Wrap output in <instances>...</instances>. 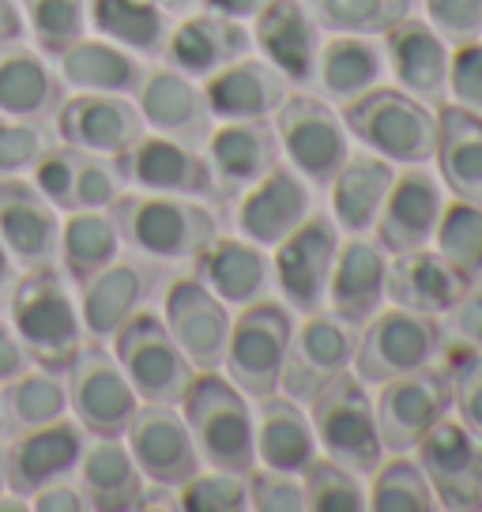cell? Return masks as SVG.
I'll use <instances>...</instances> for the list:
<instances>
[{"instance_id":"6da1fadb","label":"cell","mask_w":482,"mask_h":512,"mask_svg":"<svg viewBox=\"0 0 482 512\" xmlns=\"http://www.w3.org/2000/svg\"><path fill=\"white\" fill-rule=\"evenodd\" d=\"M8 317L27 358L46 373H65L87 343L72 283L53 264H38L19 275L8 302Z\"/></svg>"},{"instance_id":"7a4b0ae2","label":"cell","mask_w":482,"mask_h":512,"mask_svg":"<svg viewBox=\"0 0 482 512\" xmlns=\"http://www.w3.org/2000/svg\"><path fill=\"white\" fill-rule=\"evenodd\" d=\"M177 407L193 433L200 464L234 471V475H249L257 467L249 396L219 377V369H200Z\"/></svg>"},{"instance_id":"3957f363","label":"cell","mask_w":482,"mask_h":512,"mask_svg":"<svg viewBox=\"0 0 482 512\" xmlns=\"http://www.w3.org/2000/svg\"><path fill=\"white\" fill-rule=\"evenodd\" d=\"M121 241L155 260H193L215 238V215L196 196L121 192L110 204Z\"/></svg>"},{"instance_id":"277c9868","label":"cell","mask_w":482,"mask_h":512,"mask_svg":"<svg viewBox=\"0 0 482 512\" xmlns=\"http://www.w3.org/2000/svg\"><path fill=\"white\" fill-rule=\"evenodd\" d=\"M343 125L358 144L388 162L422 166L434 159L437 113L403 87L377 83L373 91L343 106Z\"/></svg>"},{"instance_id":"5b68a950","label":"cell","mask_w":482,"mask_h":512,"mask_svg":"<svg viewBox=\"0 0 482 512\" xmlns=\"http://www.w3.org/2000/svg\"><path fill=\"white\" fill-rule=\"evenodd\" d=\"M290 336H294V313L290 305L272 298H253L241 305V313L230 320L226 339V381L249 400H264L279 392L283 366H287Z\"/></svg>"},{"instance_id":"8992f818","label":"cell","mask_w":482,"mask_h":512,"mask_svg":"<svg viewBox=\"0 0 482 512\" xmlns=\"http://www.w3.org/2000/svg\"><path fill=\"white\" fill-rule=\"evenodd\" d=\"M309 403H313L309 422L324 456L354 475H373L385 460V445L377 433V411L366 384L343 369Z\"/></svg>"},{"instance_id":"52a82bcc","label":"cell","mask_w":482,"mask_h":512,"mask_svg":"<svg viewBox=\"0 0 482 512\" xmlns=\"http://www.w3.org/2000/svg\"><path fill=\"white\" fill-rule=\"evenodd\" d=\"M445 343V332L437 317L415 313V309H377L366 324L354 347V377L362 384H385L392 377L415 373L430 366Z\"/></svg>"},{"instance_id":"ba28073f","label":"cell","mask_w":482,"mask_h":512,"mask_svg":"<svg viewBox=\"0 0 482 512\" xmlns=\"http://www.w3.org/2000/svg\"><path fill=\"white\" fill-rule=\"evenodd\" d=\"M113 358L125 369L136 396L144 403H170L177 407L189 381L196 377L193 362L181 354L174 336L166 332L159 313L136 309L117 332H113Z\"/></svg>"},{"instance_id":"9c48e42d","label":"cell","mask_w":482,"mask_h":512,"mask_svg":"<svg viewBox=\"0 0 482 512\" xmlns=\"http://www.w3.org/2000/svg\"><path fill=\"white\" fill-rule=\"evenodd\" d=\"M272 128L287 162L309 185H332L339 166L351 159V132L324 98L287 95L272 113Z\"/></svg>"},{"instance_id":"30bf717a","label":"cell","mask_w":482,"mask_h":512,"mask_svg":"<svg viewBox=\"0 0 482 512\" xmlns=\"http://www.w3.org/2000/svg\"><path fill=\"white\" fill-rule=\"evenodd\" d=\"M65 373L68 407H72L76 422L83 426V433H91V437H121L129 418L140 407V396H136L132 381L125 377V369L117 366V358L98 339H91V343H83Z\"/></svg>"},{"instance_id":"8fae6325","label":"cell","mask_w":482,"mask_h":512,"mask_svg":"<svg viewBox=\"0 0 482 512\" xmlns=\"http://www.w3.org/2000/svg\"><path fill=\"white\" fill-rule=\"evenodd\" d=\"M377 433L385 452H411L422 433L452 411V369L422 366L381 384L377 396Z\"/></svg>"},{"instance_id":"7c38bea8","label":"cell","mask_w":482,"mask_h":512,"mask_svg":"<svg viewBox=\"0 0 482 512\" xmlns=\"http://www.w3.org/2000/svg\"><path fill=\"white\" fill-rule=\"evenodd\" d=\"M418 467L449 512H482V441L449 415L434 422L415 445Z\"/></svg>"},{"instance_id":"4fadbf2b","label":"cell","mask_w":482,"mask_h":512,"mask_svg":"<svg viewBox=\"0 0 482 512\" xmlns=\"http://www.w3.org/2000/svg\"><path fill=\"white\" fill-rule=\"evenodd\" d=\"M339 253V226L328 215H309L275 245V287L294 313H321L332 264Z\"/></svg>"},{"instance_id":"5bb4252c","label":"cell","mask_w":482,"mask_h":512,"mask_svg":"<svg viewBox=\"0 0 482 512\" xmlns=\"http://www.w3.org/2000/svg\"><path fill=\"white\" fill-rule=\"evenodd\" d=\"M125 445L147 482L159 490H177L200 471V452L185 418L170 403H140L125 426Z\"/></svg>"},{"instance_id":"9a60e30c","label":"cell","mask_w":482,"mask_h":512,"mask_svg":"<svg viewBox=\"0 0 482 512\" xmlns=\"http://www.w3.org/2000/svg\"><path fill=\"white\" fill-rule=\"evenodd\" d=\"M354 347H358V328L339 320L336 313H324V309L309 313L290 336L279 388H287L290 400H313L324 384L351 366Z\"/></svg>"},{"instance_id":"2e32d148","label":"cell","mask_w":482,"mask_h":512,"mask_svg":"<svg viewBox=\"0 0 482 512\" xmlns=\"http://www.w3.org/2000/svg\"><path fill=\"white\" fill-rule=\"evenodd\" d=\"M166 332L174 336L181 354L193 362V369H223L226 339H230V313L204 283L193 275H181L166 290Z\"/></svg>"},{"instance_id":"e0dca14e","label":"cell","mask_w":482,"mask_h":512,"mask_svg":"<svg viewBox=\"0 0 482 512\" xmlns=\"http://www.w3.org/2000/svg\"><path fill=\"white\" fill-rule=\"evenodd\" d=\"M117 170L121 181H129L144 192H166V196H211L215 192V174L208 159L189 144H177L159 132H144L136 144L121 155Z\"/></svg>"},{"instance_id":"ac0fdd59","label":"cell","mask_w":482,"mask_h":512,"mask_svg":"<svg viewBox=\"0 0 482 512\" xmlns=\"http://www.w3.org/2000/svg\"><path fill=\"white\" fill-rule=\"evenodd\" d=\"M57 132H61L65 144L80 147V151L121 159L144 136L147 125L144 117H140V110H136V102H129V95L76 91L57 110Z\"/></svg>"},{"instance_id":"d6986e66","label":"cell","mask_w":482,"mask_h":512,"mask_svg":"<svg viewBox=\"0 0 482 512\" xmlns=\"http://www.w3.org/2000/svg\"><path fill=\"white\" fill-rule=\"evenodd\" d=\"M136 110L144 125L159 136H170L177 144H189L200 151L211 136V110L204 91L177 68H147L136 87Z\"/></svg>"},{"instance_id":"ffe728a7","label":"cell","mask_w":482,"mask_h":512,"mask_svg":"<svg viewBox=\"0 0 482 512\" xmlns=\"http://www.w3.org/2000/svg\"><path fill=\"white\" fill-rule=\"evenodd\" d=\"M313 211L309 181L294 166L275 162L264 177H257L238 204V230L260 249H275L298 223Z\"/></svg>"},{"instance_id":"44dd1931","label":"cell","mask_w":482,"mask_h":512,"mask_svg":"<svg viewBox=\"0 0 482 512\" xmlns=\"http://www.w3.org/2000/svg\"><path fill=\"white\" fill-rule=\"evenodd\" d=\"M83 456V426L80 422H46L34 430L12 433V445L4 448V482L12 494H38L46 482L65 479L80 467Z\"/></svg>"},{"instance_id":"7402d4cb","label":"cell","mask_w":482,"mask_h":512,"mask_svg":"<svg viewBox=\"0 0 482 512\" xmlns=\"http://www.w3.org/2000/svg\"><path fill=\"white\" fill-rule=\"evenodd\" d=\"M0 241L19 268L53 264L61 249V215L34 181L0 177Z\"/></svg>"},{"instance_id":"603a6c76","label":"cell","mask_w":482,"mask_h":512,"mask_svg":"<svg viewBox=\"0 0 482 512\" xmlns=\"http://www.w3.org/2000/svg\"><path fill=\"white\" fill-rule=\"evenodd\" d=\"M253 46V31L241 19L219 16V12H196L185 16L177 27H170L166 38V64L185 72L189 80H208L211 72H219L226 64L245 57Z\"/></svg>"},{"instance_id":"cb8c5ba5","label":"cell","mask_w":482,"mask_h":512,"mask_svg":"<svg viewBox=\"0 0 482 512\" xmlns=\"http://www.w3.org/2000/svg\"><path fill=\"white\" fill-rule=\"evenodd\" d=\"M385 64L407 95L426 106L445 102L449 80V42L418 16H403L392 31H385Z\"/></svg>"},{"instance_id":"d4e9b609","label":"cell","mask_w":482,"mask_h":512,"mask_svg":"<svg viewBox=\"0 0 482 512\" xmlns=\"http://www.w3.org/2000/svg\"><path fill=\"white\" fill-rule=\"evenodd\" d=\"M441 208H445V200L437 189V177L422 166H407L403 174H396L385 196V208L373 223L377 226V245L392 256L426 245L434 238Z\"/></svg>"},{"instance_id":"484cf974","label":"cell","mask_w":482,"mask_h":512,"mask_svg":"<svg viewBox=\"0 0 482 512\" xmlns=\"http://www.w3.org/2000/svg\"><path fill=\"white\" fill-rule=\"evenodd\" d=\"M204 98L215 121H268L290 95L287 76L264 57H238L204 80Z\"/></svg>"},{"instance_id":"4316f807","label":"cell","mask_w":482,"mask_h":512,"mask_svg":"<svg viewBox=\"0 0 482 512\" xmlns=\"http://www.w3.org/2000/svg\"><path fill=\"white\" fill-rule=\"evenodd\" d=\"M253 46L264 61L287 76V83H313L321 27L313 23L302 0H268L257 12Z\"/></svg>"},{"instance_id":"83f0119b","label":"cell","mask_w":482,"mask_h":512,"mask_svg":"<svg viewBox=\"0 0 482 512\" xmlns=\"http://www.w3.org/2000/svg\"><path fill=\"white\" fill-rule=\"evenodd\" d=\"M385 279H388L385 249L354 234L347 245H339L324 302H328V309L339 320H347L351 328H362L385 305Z\"/></svg>"},{"instance_id":"f1b7e54d","label":"cell","mask_w":482,"mask_h":512,"mask_svg":"<svg viewBox=\"0 0 482 512\" xmlns=\"http://www.w3.org/2000/svg\"><path fill=\"white\" fill-rule=\"evenodd\" d=\"M437 174L452 200L482 208V113L456 102L437 106Z\"/></svg>"},{"instance_id":"f546056e","label":"cell","mask_w":482,"mask_h":512,"mask_svg":"<svg viewBox=\"0 0 482 512\" xmlns=\"http://www.w3.org/2000/svg\"><path fill=\"white\" fill-rule=\"evenodd\" d=\"M272 264L249 238H215L193 256V279L226 305H245L268 287Z\"/></svg>"},{"instance_id":"4dcf8cb0","label":"cell","mask_w":482,"mask_h":512,"mask_svg":"<svg viewBox=\"0 0 482 512\" xmlns=\"http://www.w3.org/2000/svg\"><path fill=\"white\" fill-rule=\"evenodd\" d=\"M80 494L95 512H132L144 505V475L121 437H95V445H83Z\"/></svg>"},{"instance_id":"1f68e13d","label":"cell","mask_w":482,"mask_h":512,"mask_svg":"<svg viewBox=\"0 0 482 512\" xmlns=\"http://www.w3.org/2000/svg\"><path fill=\"white\" fill-rule=\"evenodd\" d=\"M204 147L215 185L223 189H249L279 162V140L268 121H223L211 128Z\"/></svg>"},{"instance_id":"d6a6232c","label":"cell","mask_w":482,"mask_h":512,"mask_svg":"<svg viewBox=\"0 0 482 512\" xmlns=\"http://www.w3.org/2000/svg\"><path fill=\"white\" fill-rule=\"evenodd\" d=\"M464 290L467 287L449 272V264L434 249H426V245L396 253L392 264H388L385 298H392V305L426 313V317L449 313Z\"/></svg>"},{"instance_id":"836d02e7","label":"cell","mask_w":482,"mask_h":512,"mask_svg":"<svg viewBox=\"0 0 482 512\" xmlns=\"http://www.w3.org/2000/svg\"><path fill=\"white\" fill-rule=\"evenodd\" d=\"M385 72V49L377 42L362 38V34H332L317 49L313 80L321 83V95L328 102L347 106V102L362 98L366 91H373L377 83L385 80Z\"/></svg>"},{"instance_id":"e575fe53","label":"cell","mask_w":482,"mask_h":512,"mask_svg":"<svg viewBox=\"0 0 482 512\" xmlns=\"http://www.w3.org/2000/svg\"><path fill=\"white\" fill-rule=\"evenodd\" d=\"M253 445H257L260 467L302 475L309 460L317 456V433H313V422L298 403L290 396H275L272 392V396L260 400Z\"/></svg>"},{"instance_id":"d590c367","label":"cell","mask_w":482,"mask_h":512,"mask_svg":"<svg viewBox=\"0 0 482 512\" xmlns=\"http://www.w3.org/2000/svg\"><path fill=\"white\" fill-rule=\"evenodd\" d=\"M396 181L392 162L381 155H351L332 177V223L347 234L373 230L377 215L385 208V196Z\"/></svg>"},{"instance_id":"8d00e7d4","label":"cell","mask_w":482,"mask_h":512,"mask_svg":"<svg viewBox=\"0 0 482 512\" xmlns=\"http://www.w3.org/2000/svg\"><path fill=\"white\" fill-rule=\"evenodd\" d=\"M57 61H61V80L72 91H91V95H136L147 72L136 53L113 46L106 38H80Z\"/></svg>"},{"instance_id":"74e56055","label":"cell","mask_w":482,"mask_h":512,"mask_svg":"<svg viewBox=\"0 0 482 512\" xmlns=\"http://www.w3.org/2000/svg\"><path fill=\"white\" fill-rule=\"evenodd\" d=\"M61 80L49 72L42 53L19 46H0V113L38 121L61 110Z\"/></svg>"},{"instance_id":"f35d334b","label":"cell","mask_w":482,"mask_h":512,"mask_svg":"<svg viewBox=\"0 0 482 512\" xmlns=\"http://www.w3.org/2000/svg\"><path fill=\"white\" fill-rule=\"evenodd\" d=\"M87 23L136 57H159L170 38V12L159 0H87Z\"/></svg>"},{"instance_id":"ab89813d","label":"cell","mask_w":482,"mask_h":512,"mask_svg":"<svg viewBox=\"0 0 482 512\" xmlns=\"http://www.w3.org/2000/svg\"><path fill=\"white\" fill-rule=\"evenodd\" d=\"M144 298V272L136 264H117L102 268L80 283V320L83 332L91 339H113V332L140 309Z\"/></svg>"},{"instance_id":"60d3db41","label":"cell","mask_w":482,"mask_h":512,"mask_svg":"<svg viewBox=\"0 0 482 512\" xmlns=\"http://www.w3.org/2000/svg\"><path fill=\"white\" fill-rule=\"evenodd\" d=\"M61 264L68 283H87L91 275L110 268L121 253V230L106 211H68L61 223Z\"/></svg>"},{"instance_id":"b9f144b4","label":"cell","mask_w":482,"mask_h":512,"mask_svg":"<svg viewBox=\"0 0 482 512\" xmlns=\"http://www.w3.org/2000/svg\"><path fill=\"white\" fill-rule=\"evenodd\" d=\"M68 411V388L61 373H46V369H23L19 377L0 384V426L8 433L34 430L65 418Z\"/></svg>"},{"instance_id":"7bdbcfd3","label":"cell","mask_w":482,"mask_h":512,"mask_svg":"<svg viewBox=\"0 0 482 512\" xmlns=\"http://www.w3.org/2000/svg\"><path fill=\"white\" fill-rule=\"evenodd\" d=\"M437 256L449 264V272L471 287L482 275V208L467 200H452L437 219Z\"/></svg>"},{"instance_id":"ee69618b","label":"cell","mask_w":482,"mask_h":512,"mask_svg":"<svg viewBox=\"0 0 482 512\" xmlns=\"http://www.w3.org/2000/svg\"><path fill=\"white\" fill-rule=\"evenodd\" d=\"M313 23L328 34H377L392 31L403 16H411V0H302Z\"/></svg>"},{"instance_id":"f6af8a7d","label":"cell","mask_w":482,"mask_h":512,"mask_svg":"<svg viewBox=\"0 0 482 512\" xmlns=\"http://www.w3.org/2000/svg\"><path fill=\"white\" fill-rule=\"evenodd\" d=\"M366 509L373 512H434L437 497L422 475L418 460H407L403 452H392V460H381L366 490Z\"/></svg>"},{"instance_id":"bcb514c9","label":"cell","mask_w":482,"mask_h":512,"mask_svg":"<svg viewBox=\"0 0 482 512\" xmlns=\"http://www.w3.org/2000/svg\"><path fill=\"white\" fill-rule=\"evenodd\" d=\"M23 19L38 53L61 57L87 34V0H23Z\"/></svg>"},{"instance_id":"7dc6e473","label":"cell","mask_w":482,"mask_h":512,"mask_svg":"<svg viewBox=\"0 0 482 512\" xmlns=\"http://www.w3.org/2000/svg\"><path fill=\"white\" fill-rule=\"evenodd\" d=\"M306 486V509L313 512H362L366 509V486L362 475L347 471L328 456H313L302 471Z\"/></svg>"},{"instance_id":"c3c4849f","label":"cell","mask_w":482,"mask_h":512,"mask_svg":"<svg viewBox=\"0 0 482 512\" xmlns=\"http://www.w3.org/2000/svg\"><path fill=\"white\" fill-rule=\"evenodd\" d=\"M177 509L185 512H241L249 509V486H245V475H234V471H196L185 486H177Z\"/></svg>"},{"instance_id":"681fc988","label":"cell","mask_w":482,"mask_h":512,"mask_svg":"<svg viewBox=\"0 0 482 512\" xmlns=\"http://www.w3.org/2000/svg\"><path fill=\"white\" fill-rule=\"evenodd\" d=\"M83 151L72 144L46 147L34 162V185L57 211H76V177H80Z\"/></svg>"},{"instance_id":"f907efd6","label":"cell","mask_w":482,"mask_h":512,"mask_svg":"<svg viewBox=\"0 0 482 512\" xmlns=\"http://www.w3.org/2000/svg\"><path fill=\"white\" fill-rule=\"evenodd\" d=\"M46 151V136L34 121L0 113V177H23Z\"/></svg>"},{"instance_id":"816d5d0a","label":"cell","mask_w":482,"mask_h":512,"mask_svg":"<svg viewBox=\"0 0 482 512\" xmlns=\"http://www.w3.org/2000/svg\"><path fill=\"white\" fill-rule=\"evenodd\" d=\"M249 486V509L260 512H302L306 509V486L290 471H275V467H253L245 475Z\"/></svg>"},{"instance_id":"f5cc1de1","label":"cell","mask_w":482,"mask_h":512,"mask_svg":"<svg viewBox=\"0 0 482 512\" xmlns=\"http://www.w3.org/2000/svg\"><path fill=\"white\" fill-rule=\"evenodd\" d=\"M426 23L449 46L482 38V0H426Z\"/></svg>"},{"instance_id":"db71d44e","label":"cell","mask_w":482,"mask_h":512,"mask_svg":"<svg viewBox=\"0 0 482 512\" xmlns=\"http://www.w3.org/2000/svg\"><path fill=\"white\" fill-rule=\"evenodd\" d=\"M121 196V170L106 155L83 151L80 177H76V211H106Z\"/></svg>"},{"instance_id":"11a10c76","label":"cell","mask_w":482,"mask_h":512,"mask_svg":"<svg viewBox=\"0 0 482 512\" xmlns=\"http://www.w3.org/2000/svg\"><path fill=\"white\" fill-rule=\"evenodd\" d=\"M452 407L482 441V351H467L452 366Z\"/></svg>"},{"instance_id":"9f6ffc18","label":"cell","mask_w":482,"mask_h":512,"mask_svg":"<svg viewBox=\"0 0 482 512\" xmlns=\"http://www.w3.org/2000/svg\"><path fill=\"white\" fill-rule=\"evenodd\" d=\"M445 95L464 110L482 113V42H464L449 53Z\"/></svg>"},{"instance_id":"6f0895ef","label":"cell","mask_w":482,"mask_h":512,"mask_svg":"<svg viewBox=\"0 0 482 512\" xmlns=\"http://www.w3.org/2000/svg\"><path fill=\"white\" fill-rule=\"evenodd\" d=\"M449 339L471 351H482V287L464 290L449 313Z\"/></svg>"},{"instance_id":"680465c9","label":"cell","mask_w":482,"mask_h":512,"mask_svg":"<svg viewBox=\"0 0 482 512\" xmlns=\"http://www.w3.org/2000/svg\"><path fill=\"white\" fill-rule=\"evenodd\" d=\"M31 509L38 512H80L87 509L83 505V494H80V486H68V482H46L38 494H31Z\"/></svg>"},{"instance_id":"91938a15","label":"cell","mask_w":482,"mask_h":512,"mask_svg":"<svg viewBox=\"0 0 482 512\" xmlns=\"http://www.w3.org/2000/svg\"><path fill=\"white\" fill-rule=\"evenodd\" d=\"M27 366H31V358H27V351H23L16 328H12L8 320H0V384L19 377Z\"/></svg>"},{"instance_id":"94428289","label":"cell","mask_w":482,"mask_h":512,"mask_svg":"<svg viewBox=\"0 0 482 512\" xmlns=\"http://www.w3.org/2000/svg\"><path fill=\"white\" fill-rule=\"evenodd\" d=\"M27 31V19L16 8V0H0V46H12Z\"/></svg>"},{"instance_id":"6125c7cd","label":"cell","mask_w":482,"mask_h":512,"mask_svg":"<svg viewBox=\"0 0 482 512\" xmlns=\"http://www.w3.org/2000/svg\"><path fill=\"white\" fill-rule=\"evenodd\" d=\"M208 12H219V16H230V19H257V12L268 4V0H200Z\"/></svg>"},{"instance_id":"be15d7a7","label":"cell","mask_w":482,"mask_h":512,"mask_svg":"<svg viewBox=\"0 0 482 512\" xmlns=\"http://www.w3.org/2000/svg\"><path fill=\"white\" fill-rule=\"evenodd\" d=\"M16 275V260H12V253L4 249V241H0V283H8Z\"/></svg>"},{"instance_id":"e7e4bbea","label":"cell","mask_w":482,"mask_h":512,"mask_svg":"<svg viewBox=\"0 0 482 512\" xmlns=\"http://www.w3.org/2000/svg\"><path fill=\"white\" fill-rule=\"evenodd\" d=\"M166 12H193L200 0H159Z\"/></svg>"},{"instance_id":"03108f58","label":"cell","mask_w":482,"mask_h":512,"mask_svg":"<svg viewBox=\"0 0 482 512\" xmlns=\"http://www.w3.org/2000/svg\"><path fill=\"white\" fill-rule=\"evenodd\" d=\"M0 490H4V467H0Z\"/></svg>"}]
</instances>
